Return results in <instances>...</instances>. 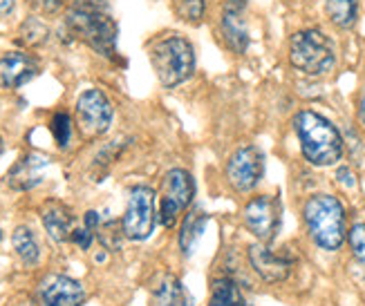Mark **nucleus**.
I'll return each instance as SVG.
<instances>
[{"label":"nucleus","instance_id":"473e14b6","mask_svg":"<svg viewBox=\"0 0 365 306\" xmlns=\"http://www.w3.org/2000/svg\"><path fill=\"white\" fill-rule=\"evenodd\" d=\"M247 3H249V0H227V5H231V7H235V9H245Z\"/></svg>","mask_w":365,"mask_h":306},{"label":"nucleus","instance_id":"f03ea898","mask_svg":"<svg viewBox=\"0 0 365 306\" xmlns=\"http://www.w3.org/2000/svg\"><path fill=\"white\" fill-rule=\"evenodd\" d=\"M294 130L300 141V152L316 168L334 166L343 157V137L336 125L314 110H300L294 117Z\"/></svg>","mask_w":365,"mask_h":306},{"label":"nucleus","instance_id":"20e7f679","mask_svg":"<svg viewBox=\"0 0 365 306\" xmlns=\"http://www.w3.org/2000/svg\"><path fill=\"white\" fill-rule=\"evenodd\" d=\"M303 219L312 241L319 248L334 253L345 244V208L334 195H314L303 208Z\"/></svg>","mask_w":365,"mask_h":306},{"label":"nucleus","instance_id":"412c9836","mask_svg":"<svg viewBox=\"0 0 365 306\" xmlns=\"http://www.w3.org/2000/svg\"><path fill=\"white\" fill-rule=\"evenodd\" d=\"M209 306H247L240 288L229 278H220L213 282L211 288V302Z\"/></svg>","mask_w":365,"mask_h":306},{"label":"nucleus","instance_id":"2f4dec72","mask_svg":"<svg viewBox=\"0 0 365 306\" xmlns=\"http://www.w3.org/2000/svg\"><path fill=\"white\" fill-rule=\"evenodd\" d=\"M359 121H361L363 130H365V92L361 94V101H359Z\"/></svg>","mask_w":365,"mask_h":306},{"label":"nucleus","instance_id":"4468645a","mask_svg":"<svg viewBox=\"0 0 365 306\" xmlns=\"http://www.w3.org/2000/svg\"><path fill=\"white\" fill-rule=\"evenodd\" d=\"M47 168H50V159H47V157L36 154V152L25 154L21 161H16V166L9 170L7 184H9V188L21 190V192L31 190V188H36L43 181Z\"/></svg>","mask_w":365,"mask_h":306},{"label":"nucleus","instance_id":"6ab92c4d","mask_svg":"<svg viewBox=\"0 0 365 306\" xmlns=\"http://www.w3.org/2000/svg\"><path fill=\"white\" fill-rule=\"evenodd\" d=\"M206 221H209V215L200 211V208H193V211L186 215L184 223H182V233H180V248L184 255H190L193 248L197 246L200 237L204 235Z\"/></svg>","mask_w":365,"mask_h":306},{"label":"nucleus","instance_id":"9d476101","mask_svg":"<svg viewBox=\"0 0 365 306\" xmlns=\"http://www.w3.org/2000/svg\"><path fill=\"white\" fill-rule=\"evenodd\" d=\"M264 154L256 146L237 148L227 161V179L235 192H251L262 179Z\"/></svg>","mask_w":365,"mask_h":306},{"label":"nucleus","instance_id":"1a4fd4ad","mask_svg":"<svg viewBox=\"0 0 365 306\" xmlns=\"http://www.w3.org/2000/svg\"><path fill=\"white\" fill-rule=\"evenodd\" d=\"M242 221L247 231L258 241H274L282 221V204L274 195H260L247 201L242 211Z\"/></svg>","mask_w":365,"mask_h":306},{"label":"nucleus","instance_id":"a211bd4d","mask_svg":"<svg viewBox=\"0 0 365 306\" xmlns=\"http://www.w3.org/2000/svg\"><path fill=\"white\" fill-rule=\"evenodd\" d=\"M323 9L339 29H352L359 21V0H323Z\"/></svg>","mask_w":365,"mask_h":306},{"label":"nucleus","instance_id":"ddd939ff","mask_svg":"<svg viewBox=\"0 0 365 306\" xmlns=\"http://www.w3.org/2000/svg\"><path fill=\"white\" fill-rule=\"evenodd\" d=\"M41 72V60L23 50L0 54V90H19Z\"/></svg>","mask_w":365,"mask_h":306},{"label":"nucleus","instance_id":"dca6fc26","mask_svg":"<svg viewBox=\"0 0 365 306\" xmlns=\"http://www.w3.org/2000/svg\"><path fill=\"white\" fill-rule=\"evenodd\" d=\"M41 221H43L47 235H50L54 241H70L72 239L74 215L63 201H56V199L45 201L41 208Z\"/></svg>","mask_w":365,"mask_h":306},{"label":"nucleus","instance_id":"c85d7f7f","mask_svg":"<svg viewBox=\"0 0 365 306\" xmlns=\"http://www.w3.org/2000/svg\"><path fill=\"white\" fill-rule=\"evenodd\" d=\"M336 179H339V184H343L345 188H354V186H356V176H354V172H352L350 168H345V166H341V168L336 170Z\"/></svg>","mask_w":365,"mask_h":306},{"label":"nucleus","instance_id":"aec40b11","mask_svg":"<svg viewBox=\"0 0 365 306\" xmlns=\"http://www.w3.org/2000/svg\"><path fill=\"white\" fill-rule=\"evenodd\" d=\"M11 244H14V250L16 255L21 257V262L27 264V266H34L38 264L41 260V248H38V241H36V235L31 233V228L27 226H19L11 235Z\"/></svg>","mask_w":365,"mask_h":306},{"label":"nucleus","instance_id":"cd10ccee","mask_svg":"<svg viewBox=\"0 0 365 306\" xmlns=\"http://www.w3.org/2000/svg\"><path fill=\"white\" fill-rule=\"evenodd\" d=\"M29 5L38 9L41 14H56L63 5H66V0H29Z\"/></svg>","mask_w":365,"mask_h":306},{"label":"nucleus","instance_id":"bb28decb","mask_svg":"<svg viewBox=\"0 0 365 306\" xmlns=\"http://www.w3.org/2000/svg\"><path fill=\"white\" fill-rule=\"evenodd\" d=\"M70 241H74V244L81 248V250H88L92 246V241H94V233L90 228H86V226L83 228H74Z\"/></svg>","mask_w":365,"mask_h":306},{"label":"nucleus","instance_id":"f704fd0d","mask_svg":"<svg viewBox=\"0 0 365 306\" xmlns=\"http://www.w3.org/2000/svg\"><path fill=\"white\" fill-rule=\"evenodd\" d=\"M0 239H3V233H0Z\"/></svg>","mask_w":365,"mask_h":306},{"label":"nucleus","instance_id":"9b49d317","mask_svg":"<svg viewBox=\"0 0 365 306\" xmlns=\"http://www.w3.org/2000/svg\"><path fill=\"white\" fill-rule=\"evenodd\" d=\"M86 300L83 286L66 275H47L34 291V306H81Z\"/></svg>","mask_w":365,"mask_h":306},{"label":"nucleus","instance_id":"7c9ffc66","mask_svg":"<svg viewBox=\"0 0 365 306\" xmlns=\"http://www.w3.org/2000/svg\"><path fill=\"white\" fill-rule=\"evenodd\" d=\"M16 9V0H0V21L9 19Z\"/></svg>","mask_w":365,"mask_h":306},{"label":"nucleus","instance_id":"2eb2a0df","mask_svg":"<svg viewBox=\"0 0 365 306\" xmlns=\"http://www.w3.org/2000/svg\"><path fill=\"white\" fill-rule=\"evenodd\" d=\"M220 34L233 54L242 56L249 50V27H247V21L242 19V9H235L231 5L222 9Z\"/></svg>","mask_w":365,"mask_h":306},{"label":"nucleus","instance_id":"f257e3e1","mask_svg":"<svg viewBox=\"0 0 365 306\" xmlns=\"http://www.w3.org/2000/svg\"><path fill=\"white\" fill-rule=\"evenodd\" d=\"M66 29L70 36L86 43L103 58L117 56L119 27L108 0H74L66 14Z\"/></svg>","mask_w":365,"mask_h":306},{"label":"nucleus","instance_id":"6e6552de","mask_svg":"<svg viewBox=\"0 0 365 306\" xmlns=\"http://www.w3.org/2000/svg\"><path fill=\"white\" fill-rule=\"evenodd\" d=\"M76 127L83 139H99L113 125L115 110L101 90H86L76 101Z\"/></svg>","mask_w":365,"mask_h":306},{"label":"nucleus","instance_id":"c756f323","mask_svg":"<svg viewBox=\"0 0 365 306\" xmlns=\"http://www.w3.org/2000/svg\"><path fill=\"white\" fill-rule=\"evenodd\" d=\"M99 223H101V219H99V213H94V211H88L86 213V217H83V226L86 228H90L92 233L99 228Z\"/></svg>","mask_w":365,"mask_h":306},{"label":"nucleus","instance_id":"b1692460","mask_svg":"<svg viewBox=\"0 0 365 306\" xmlns=\"http://www.w3.org/2000/svg\"><path fill=\"white\" fill-rule=\"evenodd\" d=\"M173 11L180 21L197 25L206 16V0H173Z\"/></svg>","mask_w":365,"mask_h":306},{"label":"nucleus","instance_id":"39448f33","mask_svg":"<svg viewBox=\"0 0 365 306\" xmlns=\"http://www.w3.org/2000/svg\"><path fill=\"white\" fill-rule=\"evenodd\" d=\"M289 63L307 76H325L336 68V47L321 29H300L289 38Z\"/></svg>","mask_w":365,"mask_h":306},{"label":"nucleus","instance_id":"f3484780","mask_svg":"<svg viewBox=\"0 0 365 306\" xmlns=\"http://www.w3.org/2000/svg\"><path fill=\"white\" fill-rule=\"evenodd\" d=\"M153 306H188L186 291L178 278L168 275V273L157 278L153 286Z\"/></svg>","mask_w":365,"mask_h":306},{"label":"nucleus","instance_id":"72a5a7b5","mask_svg":"<svg viewBox=\"0 0 365 306\" xmlns=\"http://www.w3.org/2000/svg\"><path fill=\"white\" fill-rule=\"evenodd\" d=\"M0 150H3V141H0Z\"/></svg>","mask_w":365,"mask_h":306},{"label":"nucleus","instance_id":"f8f14e48","mask_svg":"<svg viewBox=\"0 0 365 306\" xmlns=\"http://www.w3.org/2000/svg\"><path fill=\"white\" fill-rule=\"evenodd\" d=\"M249 262H251V268L256 270L264 282L278 284L289 278L294 257L289 253H278L274 248H269L264 241H258V244L249 246Z\"/></svg>","mask_w":365,"mask_h":306},{"label":"nucleus","instance_id":"a878e982","mask_svg":"<svg viewBox=\"0 0 365 306\" xmlns=\"http://www.w3.org/2000/svg\"><path fill=\"white\" fill-rule=\"evenodd\" d=\"M97 233H99L101 244H103L108 250H117V248L121 246V235H123V233L117 231V223H115V221H108V223H103V226L99 223Z\"/></svg>","mask_w":365,"mask_h":306},{"label":"nucleus","instance_id":"5701e85b","mask_svg":"<svg viewBox=\"0 0 365 306\" xmlns=\"http://www.w3.org/2000/svg\"><path fill=\"white\" fill-rule=\"evenodd\" d=\"M347 239H350L356 278L365 280V223H354L350 233H347Z\"/></svg>","mask_w":365,"mask_h":306},{"label":"nucleus","instance_id":"423d86ee","mask_svg":"<svg viewBox=\"0 0 365 306\" xmlns=\"http://www.w3.org/2000/svg\"><path fill=\"white\" fill-rule=\"evenodd\" d=\"M195 195V181L186 170H170L166 172L162 181V195H160V211L157 219L162 221V226L170 228L173 223L180 219V215L186 211L193 201Z\"/></svg>","mask_w":365,"mask_h":306},{"label":"nucleus","instance_id":"393cba45","mask_svg":"<svg viewBox=\"0 0 365 306\" xmlns=\"http://www.w3.org/2000/svg\"><path fill=\"white\" fill-rule=\"evenodd\" d=\"M52 134L58 143V148H68V143L72 139V119L66 115V112H56L52 117Z\"/></svg>","mask_w":365,"mask_h":306},{"label":"nucleus","instance_id":"7ed1b4c3","mask_svg":"<svg viewBox=\"0 0 365 306\" xmlns=\"http://www.w3.org/2000/svg\"><path fill=\"white\" fill-rule=\"evenodd\" d=\"M148 58L160 83L168 90L186 83L195 72L193 45L186 36L175 34V31L155 38L148 45Z\"/></svg>","mask_w":365,"mask_h":306},{"label":"nucleus","instance_id":"4be33fe9","mask_svg":"<svg viewBox=\"0 0 365 306\" xmlns=\"http://www.w3.org/2000/svg\"><path fill=\"white\" fill-rule=\"evenodd\" d=\"M19 36H21V43L27 47H41L47 43V38H50V29H47V25L41 19L31 16V19H27L21 25Z\"/></svg>","mask_w":365,"mask_h":306},{"label":"nucleus","instance_id":"0eeeda50","mask_svg":"<svg viewBox=\"0 0 365 306\" xmlns=\"http://www.w3.org/2000/svg\"><path fill=\"white\" fill-rule=\"evenodd\" d=\"M155 190L148 186H137L130 190L125 215L121 219V233L133 241H144L153 235L155 221H157V208H155Z\"/></svg>","mask_w":365,"mask_h":306}]
</instances>
